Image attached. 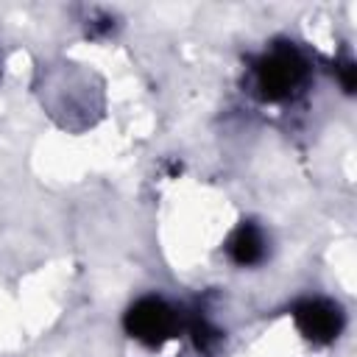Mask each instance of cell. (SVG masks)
Instances as JSON below:
<instances>
[{
    "instance_id": "cell-3",
    "label": "cell",
    "mask_w": 357,
    "mask_h": 357,
    "mask_svg": "<svg viewBox=\"0 0 357 357\" xmlns=\"http://www.w3.org/2000/svg\"><path fill=\"white\" fill-rule=\"evenodd\" d=\"M298 326L312 340H332L340 329V312L326 301H307L298 310Z\"/></svg>"
},
{
    "instance_id": "cell-4",
    "label": "cell",
    "mask_w": 357,
    "mask_h": 357,
    "mask_svg": "<svg viewBox=\"0 0 357 357\" xmlns=\"http://www.w3.org/2000/svg\"><path fill=\"white\" fill-rule=\"evenodd\" d=\"M231 254L237 262L243 265H251L262 257V237L254 231V229H240L237 237L231 240Z\"/></svg>"
},
{
    "instance_id": "cell-1",
    "label": "cell",
    "mask_w": 357,
    "mask_h": 357,
    "mask_svg": "<svg viewBox=\"0 0 357 357\" xmlns=\"http://www.w3.org/2000/svg\"><path fill=\"white\" fill-rule=\"evenodd\" d=\"M128 326L137 337L148 340V343H162L165 337H170L173 329V310L159 301V298H145L139 301L131 315H128Z\"/></svg>"
},
{
    "instance_id": "cell-2",
    "label": "cell",
    "mask_w": 357,
    "mask_h": 357,
    "mask_svg": "<svg viewBox=\"0 0 357 357\" xmlns=\"http://www.w3.org/2000/svg\"><path fill=\"white\" fill-rule=\"evenodd\" d=\"M301 75V64L296 61L293 53H273L262 67H259V86L265 89L268 98L284 95Z\"/></svg>"
}]
</instances>
